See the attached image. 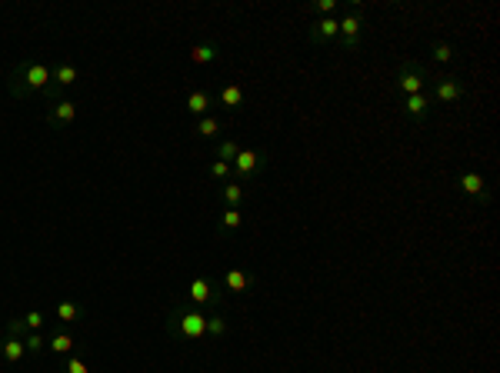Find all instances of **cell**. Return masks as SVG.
<instances>
[{"label": "cell", "mask_w": 500, "mask_h": 373, "mask_svg": "<svg viewBox=\"0 0 500 373\" xmlns=\"http://www.w3.org/2000/svg\"><path fill=\"white\" fill-rule=\"evenodd\" d=\"M164 327L177 344H204L207 340V314L194 303H177L167 314Z\"/></svg>", "instance_id": "obj_1"}, {"label": "cell", "mask_w": 500, "mask_h": 373, "mask_svg": "<svg viewBox=\"0 0 500 373\" xmlns=\"http://www.w3.org/2000/svg\"><path fill=\"white\" fill-rule=\"evenodd\" d=\"M50 84H54V80H50V63H47V60H24V63H17V70L10 74L7 90L24 100V97H33V93L44 97V90L50 87Z\"/></svg>", "instance_id": "obj_2"}, {"label": "cell", "mask_w": 500, "mask_h": 373, "mask_svg": "<svg viewBox=\"0 0 500 373\" xmlns=\"http://www.w3.org/2000/svg\"><path fill=\"white\" fill-rule=\"evenodd\" d=\"M364 27H367L364 7H361V3H347V7L340 10V17H337V40H333V50L354 54L357 47L364 44Z\"/></svg>", "instance_id": "obj_3"}, {"label": "cell", "mask_w": 500, "mask_h": 373, "mask_svg": "<svg viewBox=\"0 0 500 373\" xmlns=\"http://www.w3.org/2000/svg\"><path fill=\"white\" fill-rule=\"evenodd\" d=\"M397 97H414V93H427V67L417 60H404L397 67V80H394Z\"/></svg>", "instance_id": "obj_4"}, {"label": "cell", "mask_w": 500, "mask_h": 373, "mask_svg": "<svg viewBox=\"0 0 500 373\" xmlns=\"http://www.w3.org/2000/svg\"><path fill=\"white\" fill-rule=\"evenodd\" d=\"M427 84H430V100H437L440 107H454L464 100V80L457 74H437V77H427Z\"/></svg>", "instance_id": "obj_5"}, {"label": "cell", "mask_w": 500, "mask_h": 373, "mask_svg": "<svg viewBox=\"0 0 500 373\" xmlns=\"http://www.w3.org/2000/svg\"><path fill=\"white\" fill-rule=\"evenodd\" d=\"M220 300H224V294H220V287H217V280H213L211 273H197L190 280V287H187V303H194L200 310L220 307Z\"/></svg>", "instance_id": "obj_6"}, {"label": "cell", "mask_w": 500, "mask_h": 373, "mask_svg": "<svg viewBox=\"0 0 500 373\" xmlns=\"http://www.w3.org/2000/svg\"><path fill=\"white\" fill-rule=\"evenodd\" d=\"M457 183H460V190H464V194H467L477 207H487V204H490V187H487L484 174H480L477 167H467V170L460 174V180H457Z\"/></svg>", "instance_id": "obj_7"}, {"label": "cell", "mask_w": 500, "mask_h": 373, "mask_svg": "<svg viewBox=\"0 0 500 373\" xmlns=\"http://www.w3.org/2000/svg\"><path fill=\"white\" fill-rule=\"evenodd\" d=\"M260 167H264V157H260L257 150L241 147L237 157H234V164H230V170H234V180H237V183H247V180H254L260 174Z\"/></svg>", "instance_id": "obj_8"}, {"label": "cell", "mask_w": 500, "mask_h": 373, "mask_svg": "<svg viewBox=\"0 0 500 373\" xmlns=\"http://www.w3.org/2000/svg\"><path fill=\"white\" fill-rule=\"evenodd\" d=\"M430 93H414V97H404L400 100V117H407L410 123H417V127H424L427 120H430Z\"/></svg>", "instance_id": "obj_9"}, {"label": "cell", "mask_w": 500, "mask_h": 373, "mask_svg": "<svg viewBox=\"0 0 500 373\" xmlns=\"http://www.w3.org/2000/svg\"><path fill=\"white\" fill-rule=\"evenodd\" d=\"M307 40L314 47H333L337 40V17H317L310 30H307Z\"/></svg>", "instance_id": "obj_10"}, {"label": "cell", "mask_w": 500, "mask_h": 373, "mask_svg": "<svg viewBox=\"0 0 500 373\" xmlns=\"http://www.w3.org/2000/svg\"><path fill=\"white\" fill-rule=\"evenodd\" d=\"M217 104V93H213V90H190V93H187V114H190V117H207V114H211V107Z\"/></svg>", "instance_id": "obj_11"}, {"label": "cell", "mask_w": 500, "mask_h": 373, "mask_svg": "<svg viewBox=\"0 0 500 373\" xmlns=\"http://www.w3.org/2000/svg\"><path fill=\"white\" fill-rule=\"evenodd\" d=\"M77 120V104L74 100H57V104H50V110H47V123L50 127H70Z\"/></svg>", "instance_id": "obj_12"}, {"label": "cell", "mask_w": 500, "mask_h": 373, "mask_svg": "<svg viewBox=\"0 0 500 373\" xmlns=\"http://www.w3.org/2000/svg\"><path fill=\"white\" fill-rule=\"evenodd\" d=\"M84 303H77V300H61L57 307H54V320L61 323V327H74V323H80L84 320Z\"/></svg>", "instance_id": "obj_13"}, {"label": "cell", "mask_w": 500, "mask_h": 373, "mask_svg": "<svg viewBox=\"0 0 500 373\" xmlns=\"http://www.w3.org/2000/svg\"><path fill=\"white\" fill-rule=\"evenodd\" d=\"M77 77H80V70H77V63H70V60H57V63L50 67V80H54V87L57 90L74 87Z\"/></svg>", "instance_id": "obj_14"}, {"label": "cell", "mask_w": 500, "mask_h": 373, "mask_svg": "<svg viewBox=\"0 0 500 373\" xmlns=\"http://www.w3.org/2000/svg\"><path fill=\"white\" fill-rule=\"evenodd\" d=\"M77 347V340H74V333L67 327H61V330H54L50 337H47V350L54 353V360H61V357H67L70 350Z\"/></svg>", "instance_id": "obj_15"}, {"label": "cell", "mask_w": 500, "mask_h": 373, "mask_svg": "<svg viewBox=\"0 0 500 373\" xmlns=\"http://www.w3.org/2000/svg\"><path fill=\"white\" fill-rule=\"evenodd\" d=\"M224 287H227V294H243V290H250L254 287V273H247L241 267H230L224 273Z\"/></svg>", "instance_id": "obj_16"}, {"label": "cell", "mask_w": 500, "mask_h": 373, "mask_svg": "<svg viewBox=\"0 0 500 373\" xmlns=\"http://www.w3.org/2000/svg\"><path fill=\"white\" fill-rule=\"evenodd\" d=\"M217 100H220V107H224V110L237 114V110L243 107V90H241V84H227V87H220Z\"/></svg>", "instance_id": "obj_17"}, {"label": "cell", "mask_w": 500, "mask_h": 373, "mask_svg": "<svg viewBox=\"0 0 500 373\" xmlns=\"http://www.w3.org/2000/svg\"><path fill=\"white\" fill-rule=\"evenodd\" d=\"M0 357L14 367V363H20V360L27 357V347H24V340H20V337H7V340L0 344Z\"/></svg>", "instance_id": "obj_18"}, {"label": "cell", "mask_w": 500, "mask_h": 373, "mask_svg": "<svg viewBox=\"0 0 500 373\" xmlns=\"http://www.w3.org/2000/svg\"><path fill=\"white\" fill-rule=\"evenodd\" d=\"M217 57H220V47L217 44H197L194 50H190V63H197V67H207V63H217Z\"/></svg>", "instance_id": "obj_19"}, {"label": "cell", "mask_w": 500, "mask_h": 373, "mask_svg": "<svg viewBox=\"0 0 500 373\" xmlns=\"http://www.w3.org/2000/svg\"><path fill=\"white\" fill-rule=\"evenodd\" d=\"M220 227H224V234H237V230L243 227L241 207H224L220 210Z\"/></svg>", "instance_id": "obj_20"}, {"label": "cell", "mask_w": 500, "mask_h": 373, "mask_svg": "<svg viewBox=\"0 0 500 373\" xmlns=\"http://www.w3.org/2000/svg\"><path fill=\"white\" fill-rule=\"evenodd\" d=\"M220 197H224V204H227V207H241L243 204V183H237V180H227V183H224V187H220Z\"/></svg>", "instance_id": "obj_21"}, {"label": "cell", "mask_w": 500, "mask_h": 373, "mask_svg": "<svg viewBox=\"0 0 500 373\" xmlns=\"http://www.w3.org/2000/svg\"><path fill=\"white\" fill-rule=\"evenodd\" d=\"M430 60H434V63H454V60H457L454 44H447V40H437V44H430Z\"/></svg>", "instance_id": "obj_22"}, {"label": "cell", "mask_w": 500, "mask_h": 373, "mask_svg": "<svg viewBox=\"0 0 500 373\" xmlns=\"http://www.w3.org/2000/svg\"><path fill=\"white\" fill-rule=\"evenodd\" d=\"M197 137H204V140H217V137H220V120L213 117V114L200 117L197 120Z\"/></svg>", "instance_id": "obj_23"}, {"label": "cell", "mask_w": 500, "mask_h": 373, "mask_svg": "<svg viewBox=\"0 0 500 373\" xmlns=\"http://www.w3.org/2000/svg\"><path fill=\"white\" fill-rule=\"evenodd\" d=\"M237 150H241V144H237V140H220V144H217V153H213V160H224V164H234Z\"/></svg>", "instance_id": "obj_24"}, {"label": "cell", "mask_w": 500, "mask_h": 373, "mask_svg": "<svg viewBox=\"0 0 500 373\" xmlns=\"http://www.w3.org/2000/svg\"><path fill=\"white\" fill-rule=\"evenodd\" d=\"M224 333H227V320L220 314H207V337H211V340H220Z\"/></svg>", "instance_id": "obj_25"}, {"label": "cell", "mask_w": 500, "mask_h": 373, "mask_svg": "<svg viewBox=\"0 0 500 373\" xmlns=\"http://www.w3.org/2000/svg\"><path fill=\"white\" fill-rule=\"evenodd\" d=\"M207 177L227 183V180H234V170H230V164H224V160H213V164L207 167Z\"/></svg>", "instance_id": "obj_26"}, {"label": "cell", "mask_w": 500, "mask_h": 373, "mask_svg": "<svg viewBox=\"0 0 500 373\" xmlns=\"http://www.w3.org/2000/svg\"><path fill=\"white\" fill-rule=\"evenodd\" d=\"M24 347H27V353H44L47 350V337L40 330H31L27 337H24Z\"/></svg>", "instance_id": "obj_27"}, {"label": "cell", "mask_w": 500, "mask_h": 373, "mask_svg": "<svg viewBox=\"0 0 500 373\" xmlns=\"http://www.w3.org/2000/svg\"><path fill=\"white\" fill-rule=\"evenodd\" d=\"M333 10H340L337 0H314L310 3V14H317V17H333Z\"/></svg>", "instance_id": "obj_28"}, {"label": "cell", "mask_w": 500, "mask_h": 373, "mask_svg": "<svg viewBox=\"0 0 500 373\" xmlns=\"http://www.w3.org/2000/svg\"><path fill=\"white\" fill-rule=\"evenodd\" d=\"M7 337H27V323H24V317H14V320H7Z\"/></svg>", "instance_id": "obj_29"}, {"label": "cell", "mask_w": 500, "mask_h": 373, "mask_svg": "<svg viewBox=\"0 0 500 373\" xmlns=\"http://www.w3.org/2000/svg\"><path fill=\"white\" fill-rule=\"evenodd\" d=\"M24 323H27V333H31V330H40L44 327V314H40V310H31V314L24 317Z\"/></svg>", "instance_id": "obj_30"}, {"label": "cell", "mask_w": 500, "mask_h": 373, "mask_svg": "<svg viewBox=\"0 0 500 373\" xmlns=\"http://www.w3.org/2000/svg\"><path fill=\"white\" fill-rule=\"evenodd\" d=\"M63 373H91V370H87V363H84L80 357H70L67 363H63Z\"/></svg>", "instance_id": "obj_31"}]
</instances>
